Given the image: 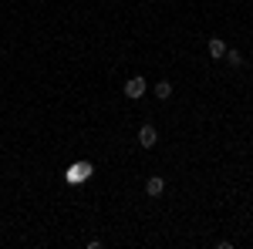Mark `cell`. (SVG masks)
Segmentation results:
<instances>
[{"mask_svg": "<svg viewBox=\"0 0 253 249\" xmlns=\"http://www.w3.org/2000/svg\"><path fill=\"white\" fill-rule=\"evenodd\" d=\"M162 192H166V178H162V175H152V178L145 182V195L156 199V195H162Z\"/></svg>", "mask_w": 253, "mask_h": 249, "instance_id": "4", "label": "cell"}, {"mask_svg": "<svg viewBox=\"0 0 253 249\" xmlns=\"http://www.w3.org/2000/svg\"><path fill=\"white\" fill-rule=\"evenodd\" d=\"M223 58H226V64H230V68H240V64H243V54H240L236 47H226V54H223Z\"/></svg>", "mask_w": 253, "mask_h": 249, "instance_id": "7", "label": "cell"}, {"mask_svg": "<svg viewBox=\"0 0 253 249\" xmlns=\"http://www.w3.org/2000/svg\"><path fill=\"white\" fill-rule=\"evenodd\" d=\"M152 95H156L159 101H169V98H172V84H169V81H159V84H156V91H152Z\"/></svg>", "mask_w": 253, "mask_h": 249, "instance_id": "6", "label": "cell"}, {"mask_svg": "<svg viewBox=\"0 0 253 249\" xmlns=\"http://www.w3.org/2000/svg\"><path fill=\"white\" fill-rule=\"evenodd\" d=\"M206 47H210V58H223V54H226V40L223 37H210V44H206Z\"/></svg>", "mask_w": 253, "mask_h": 249, "instance_id": "5", "label": "cell"}, {"mask_svg": "<svg viewBox=\"0 0 253 249\" xmlns=\"http://www.w3.org/2000/svg\"><path fill=\"white\" fill-rule=\"evenodd\" d=\"M156 142H159L156 125H142V128H138V145H142V148H156Z\"/></svg>", "mask_w": 253, "mask_h": 249, "instance_id": "3", "label": "cell"}, {"mask_svg": "<svg viewBox=\"0 0 253 249\" xmlns=\"http://www.w3.org/2000/svg\"><path fill=\"white\" fill-rule=\"evenodd\" d=\"M91 175H95V165H91V162H75V165H68L64 182H68V185H78V182H88Z\"/></svg>", "mask_w": 253, "mask_h": 249, "instance_id": "1", "label": "cell"}, {"mask_svg": "<svg viewBox=\"0 0 253 249\" xmlns=\"http://www.w3.org/2000/svg\"><path fill=\"white\" fill-rule=\"evenodd\" d=\"M145 88H149V84H145V77H142V74L128 77V81H125V98H132V101H138V98L145 95Z\"/></svg>", "mask_w": 253, "mask_h": 249, "instance_id": "2", "label": "cell"}]
</instances>
